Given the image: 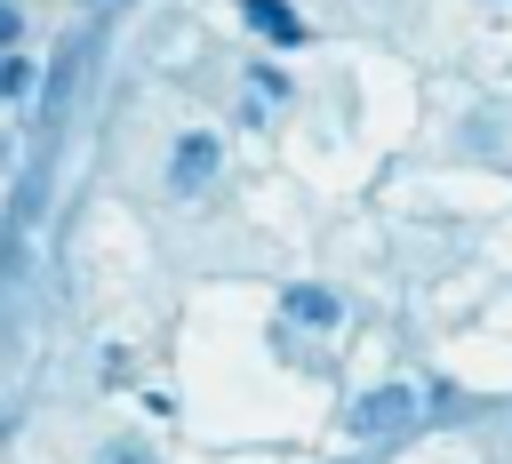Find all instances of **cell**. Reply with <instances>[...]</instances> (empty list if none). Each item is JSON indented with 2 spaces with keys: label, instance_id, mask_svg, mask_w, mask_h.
Instances as JSON below:
<instances>
[{
  "label": "cell",
  "instance_id": "cell-1",
  "mask_svg": "<svg viewBox=\"0 0 512 464\" xmlns=\"http://www.w3.org/2000/svg\"><path fill=\"white\" fill-rule=\"evenodd\" d=\"M408 416H416V384H376V392L352 400L344 424H352V440H384V432H400Z\"/></svg>",
  "mask_w": 512,
  "mask_h": 464
},
{
  "label": "cell",
  "instance_id": "cell-2",
  "mask_svg": "<svg viewBox=\"0 0 512 464\" xmlns=\"http://www.w3.org/2000/svg\"><path fill=\"white\" fill-rule=\"evenodd\" d=\"M216 160H224V144H216L208 128H192V136L176 144V160H168V184H176V192H200V184L216 176Z\"/></svg>",
  "mask_w": 512,
  "mask_h": 464
},
{
  "label": "cell",
  "instance_id": "cell-3",
  "mask_svg": "<svg viewBox=\"0 0 512 464\" xmlns=\"http://www.w3.org/2000/svg\"><path fill=\"white\" fill-rule=\"evenodd\" d=\"M240 16H248L272 48H304V40H312V32H304V16H296L288 0H240Z\"/></svg>",
  "mask_w": 512,
  "mask_h": 464
},
{
  "label": "cell",
  "instance_id": "cell-4",
  "mask_svg": "<svg viewBox=\"0 0 512 464\" xmlns=\"http://www.w3.org/2000/svg\"><path fill=\"white\" fill-rule=\"evenodd\" d=\"M280 312H288V320H304V328H336V320H344V304H336L328 288H288V296H280Z\"/></svg>",
  "mask_w": 512,
  "mask_h": 464
},
{
  "label": "cell",
  "instance_id": "cell-5",
  "mask_svg": "<svg viewBox=\"0 0 512 464\" xmlns=\"http://www.w3.org/2000/svg\"><path fill=\"white\" fill-rule=\"evenodd\" d=\"M96 464H160V456H152L144 440H104V448H96Z\"/></svg>",
  "mask_w": 512,
  "mask_h": 464
},
{
  "label": "cell",
  "instance_id": "cell-6",
  "mask_svg": "<svg viewBox=\"0 0 512 464\" xmlns=\"http://www.w3.org/2000/svg\"><path fill=\"white\" fill-rule=\"evenodd\" d=\"M0 96H32V64L24 56H0Z\"/></svg>",
  "mask_w": 512,
  "mask_h": 464
},
{
  "label": "cell",
  "instance_id": "cell-7",
  "mask_svg": "<svg viewBox=\"0 0 512 464\" xmlns=\"http://www.w3.org/2000/svg\"><path fill=\"white\" fill-rule=\"evenodd\" d=\"M16 32H24V24H16V8H0V48H16Z\"/></svg>",
  "mask_w": 512,
  "mask_h": 464
}]
</instances>
